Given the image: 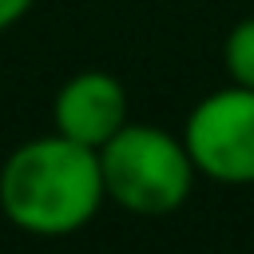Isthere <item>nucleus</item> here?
Returning <instances> with one entry per match:
<instances>
[{
	"mask_svg": "<svg viewBox=\"0 0 254 254\" xmlns=\"http://www.w3.org/2000/svg\"><path fill=\"white\" fill-rule=\"evenodd\" d=\"M222 67L226 79L254 91V16L238 20L222 40Z\"/></svg>",
	"mask_w": 254,
	"mask_h": 254,
	"instance_id": "obj_5",
	"label": "nucleus"
},
{
	"mask_svg": "<svg viewBox=\"0 0 254 254\" xmlns=\"http://www.w3.org/2000/svg\"><path fill=\"white\" fill-rule=\"evenodd\" d=\"M183 147L198 175L226 187H250L254 183V91L226 83L202 95L183 123Z\"/></svg>",
	"mask_w": 254,
	"mask_h": 254,
	"instance_id": "obj_3",
	"label": "nucleus"
},
{
	"mask_svg": "<svg viewBox=\"0 0 254 254\" xmlns=\"http://www.w3.org/2000/svg\"><path fill=\"white\" fill-rule=\"evenodd\" d=\"M99 175L103 194L143 218L175 214L198 179L183 135H171L159 123H123L99 147Z\"/></svg>",
	"mask_w": 254,
	"mask_h": 254,
	"instance_id": "obj_2",
	"label": "nucleus"
},
{
	"mask_svg": "<svg viewBox=\"0 0 254 254\" xmlns=\"http://www.w3.org/2000/svg\"><path fill=\"white\" fill-rule=\"evenodd\" d=\"M32 4H36V0H0V32L12 28L16 20H24Z\"/></svg>",
	"mask_w": 254,
	"mask_h": 254,
	"instance_id": "obj_6",
	"label": "nucleus"
},
{
	"mask_svg": "<svg viewBox=\"0 0 254 254\" xmlns=\"http://www.w3.org/2000/svg\"><path fill=\"white\" fill-rule=\"evenodd\" d=\"M103 202L99 151L60 131L20 143L0 163V214L24 234L67 238L83 230Z\"/></svg>",
	"mask_w": 254,
	"mask_h": 254,
	"instance_id": "obj_1",
	"label": "nucleus"
},
{
	"mask_svg": "<svg viewBox=\"0 0 254 254\" xmlns=\"http://www.w3.org/2000/svg\"><path fill=\"white\" fill-rule=\"evenodd\" d=\"M52 123L60 135L99 151L127 123V87L99 67L75 71L71 79L60 83L52 99Z\"/></svg>",
	"mask_w": 254,
	"mask_h": 254,
	"instance_id": "obj_4",
	"label": "nucleus"
}]
</instances>
